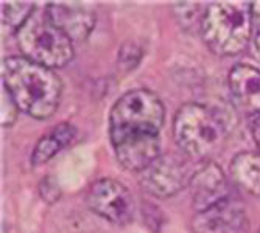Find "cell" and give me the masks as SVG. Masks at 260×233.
Here are the masks:
<instances>
[{
	"instance_id": "cell-1",
	"label": "cell",
	"mask_w": 260,
	"mask_h": 233,
	"mask_svg": "<svg viewBox=\"0 0 260 233\" xmlns=\"http://www.w3.org/2000/svg\"><path fill=\"white\" fill-rule=\"evenodd\" d=\"M2 83L14 98L19 110L36 120H47L56 112L62 81L52 68L23 56H10L2 62Z\"/></svg>"
},
{
	"instance_id": "cell-2",
	"label": "cell",
	"mask_w": 260,
	"mask_h": 233,
	"mask_svg": "<svg viewBox=\"0 0 260 233\" xmlns=\"http://www.w3.org/2000/svg\"><path fill=\"white\" fill-rule=\"evenodd\" d=\"M229 125L224 116L200 103L181 106L173 120V137L179 149L192 160L212 162L226 143Z\"/></svg>"
},
{
	"instance_id": "cell-3",
	"label": "cell",
	"mask_w": 260,
	"mask_h": 233,
	"mask_svg": "<svg viewBox=\"0 0 260 233\" xmlns=\"http://www.w3.org/2000/svg\"><path fill=\"white\" fill-rule=\"evenodd\" d=\"M165 109L154 92L134 89L119 98L109 113V137L112 148L139 140L159 138Z\"/></svg>"
},
{
	"instance_id": "cell-4",
	"label": "cell",
	"mask_w": 260,
	"mask_h": 233,
	"mask_svg": "<svg viewBox=\"0 0 260 233\" xmlns=\"http://www.w3.org/2000/svg\"><path fill=\"white\" fill-rule=\"evenodd\" d=\"M201 36L207 49L218 56L242 53L252 37L251 2H214L203 17Z\"/></svg>"
},
{
	"instance_id": "cell-5",
	"label": "cell",
	"mask_w": 260,
	"mask_h": 233,
	"mask_svg": "<svg viewBox=\"0 0 260 233\" xmlns=\"http://www.w3.org/2000/svg\"><path fill=\"white\" fill-rule=\"evenodd\" d=\"M19 49L27 58L52 70L66 67L74 59V45L44 13H35L16 31Z\"/></svg>"
},
{
	"instance_id": "cell-6",
	"label": "cell",
	"mask_w": 260,
	"mask_h": 233,
	"mask_svg": "<svg viewBox=\"0 0 260 233\" xmlns=\"http://www.w3.org/2000/svg\"><path fill=\"white\" fill-rule=\"evenodd\" d=\"M86 202L93 213L115 225H125L134 218L133 195L119 180L105 177L93 182L87 190Z\"/></svg>"
},
{
	"instance_id": "cell-7",
	"label": "cell",
	"mask_w": 260,
	"mask_h": 233,
	"mask_svg": "<svg viewBox=\"0 0 260 233\" xmlns=\"http://www.w3.org/2000/svg\"><path fill=\"white\" fill-rule=\"evenodd\" d=\"M188 180L187 165L175 156H160L140 173V186L159 199L178 195Z\"/></svg>"
},
{
	"instance_id": "cell-8",
	"label": "cell",
	"mask_w": 260,
	"mask_h": 233,
	"mask_svg": "<svg viewBox=\"0 0 260 233\" xmlns=\"http://www.w3.org/2000/svg\"><path fill=\"white\" fill-rule=\"evenodd\" d=\"M45 14L72 42L86 41L97 22L95 7L90 2H50L45 7Z\"/></svg>"
},
{
	"instance_id": "cell-9",
	"label": "cell",
	"mask_w": 260,
	"mask_h": 233,
	"mask_svg": "<svg viewBox=\"0 0 260 233\" xmlns=\"http://www.w3.org/2000/svg\"><path fill=\"white\" fill-rule=\"evenodd\" d=\"M246 225V212L240 201L226 198L197 213L192 221L193 233H242Z\"/></svg>"
},
{
	"instance_id": "cell-10",
	"label": "cell",
	"mask_w": 260,
	"mask_h": 233,
	"mask_svg": "<svg viewBox=\"0 0 260 233\" xmlns=\"http://www.w3.org/2000/svg\"><path fill=\"white\" fill-rule=\"evenodd\" d=\"M188 188L197 213L229 198L226 174L215 162H206L197 173H193L188 180Z\"/></svg>"
},
{
	"instance_id": "cell-11",
	"label": "cell",
	"mask_w": 260,
	"mask_h": 233,
	"mask_svg": "<svg viewBox=\"0 0 260 233\" xmlns=\"http://www.w3.org/2000/svg\"><path fill=\"white\" fill-rule=\"evenodd\" d=\"M229 90L234 104L246 115L260 116V70L237 64L229 72Z\"/></svg>"
},
{
	"instance_id": "cell-12",
	"label": "cell",
	"mask_w": 260,
	"mask_h": 233,
	"mask_svg": "<svg viewBox=\"0 0 260 233\" xmlns=\"http://www.w3.org/2000/svg\"><path fill=\"white\" fill-rule=\"evenodd\" d=\"M231 177L245 193L260 198V152H239L231 163Z\"/></svg>"
},
{
	"instance_id": "cell-13",
	"label": "cell",
	"mask_w": 260,
	"mask_h": 233,
	"mask_svg": "<svg viewBox=\"0 0 260 233\" xmlns=\"http://www.w3.org/2000/svg\"><path fill=\"white\" fill-rule=\"evenodd\" d=\"M77 135V129L72 123L62 122L53 126L49 132L44 134L36 143L31 152V165L38 167L49 162L55 154H58L62 148H66Z\"/></svg>"
},
{
	"instance_id": "cell-14",
	"label": "cell",
	"mask_w": 260,
	"mask_h": 233,
	"mask_svg": "<svg viewBox=\"0 0 260 233\" xmlns=\"http://www.w3.org/2000/svg\"><path fill=\"white\" fill-rule=\"evenodd\" d=\"M36 13L33 2H2V20L16 31Z\"/></svg>"
},
{
	"instance_id": "cell-15",
	"label": "cell",
	"mask_w": 260,
	"mask_h": 233,
	"mask_svg": "<svg viewBox=\"0 0 260 233\" xmlns=\"http://www.w3.org/2000/svg\"><path fill=\"white\" fill-rule=\"evenodd\" d=\"M200 7L201 4L198 2H182V4L173 5V13L179 22V25L185 31H195V28L201 31L204 13L201 14Z\"/></svg>"
},
{
	"instance_id": "cell-16",
	"label": "cell",
	"mask_w": 260,
	"mask_h": 233,
	"mask_svg": "<svg viewBox=\"0 0 260 233\" xmlns=\"http://www.w3.org/2000/svg\"><path fill=\"white\" fill-rule=\"evenodd\" d=\"M19 107L5 86H2V125L11 126L17 119Z\"/></svg>"
},
{
	"instance_id": "cell-17",
	"label": "cell",
	"mask_w": 260,
	"mask_h": 233,
	"mask_svg": "<svg viewBox=\"0 0 260 233\" xmlns=\"http://www.w3.org/2000/svg\"><path fill=\"white\" fill-rule=\"evenodd\" d=\"M142 58V50L140 47L136 45L134 42H128L125 44L122 49H120V53H119V64L125 68V70H129V68H134L139 61Z\"/></svg>"
},
{
	"instance_id": "cell-18",
	"label": "cell",
	"mask_w": 260,
	"mask_h": 233,
	"mask_svg": "<svg viewBox=\"0 0 260 233\" xmlns=\"http://www.w3.org/2000/svg\"><path fill=\"white\" fill-rule=\"evenodd\" d=\"M251 20H252V45L260 53V2H251Z\"/></svg>"
},
{
	"instance_id": "cell-19",
	"label": "cell",
	"mask_w": 260,
	"mask_h": 233,
	"mask_svg": "<svg viewBox=\"0 0 260 233\" xmlns=\"http://www.w3.org/2000/svg\"><path fill=\"white\" fill-rule=\"evenodd\" d=\"M39 190H41L42 199L47 202H55L59 199V186H58L56 180H53L52 177H45L41 182Z\"/></svg>"
},
{
	"instance_id": "cell-20",
	"label": "cell",
	"mask_w": 260,
	"mask_h": 233,
	"mask_svg": "<svg viewBox=\"0 0 260 233\" xmlns=\"http://www.w3.org/2000/svg\"><path fill=\"white\" fill-rule=\"evenodd\" d=\"M252 137H254V142L257 143V146L260 148V116H257L252 123Z\"/></svg>"
}]
</instances>
